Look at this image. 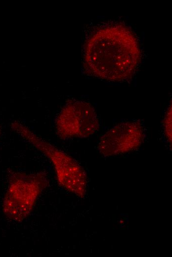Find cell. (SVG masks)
Masks as SVG:
<instances>
[{"instance_id": "obj_1", "label": "cell", "mask_w": 172, "mask_h": 257, "mask_svg": "<svg viewBox=\"0 0 172 257\" xmlns=\"http://www.w3.org/2000/svg\"><path fill=\"white\" fill-rule=\"evenodd\" d=\"M140 58L137 39L127 27L111 24L96 30L86 42L84 63L91 76L109 81L130 79Z\"/></svg>"}, {"instance_id": "obj_2", "label": "cell", "mask_w": 172, "mask_h": 257, "mask_svg": "<svg viewBox=\"0 0 172 257\" xmlns=\"http://www.w3.org/2000/svg\"><path fill=\"white\" fill-rule=\"evenodd\" d=\"M11 126L14 131L50 160L57 181L63 188L80 198L86 195V174L73 158L39 137L24 124L15 122Z\"/></svg>"}, {"instance_id": "obj_3", "label": "cell", "mask_w": 172, "mask_h": 257, "mask_svg": "<svg viewBox=\"0 0 172 257\" xmlns=\"http://www.w3.org/2000/svg\"><path fill=\"white\" fill-rule=\"evenodd\" d=\"M47 184L48 180L42 173L15 174L3 198L4 214L15 221L24 220L32 212Z\"/></svg>"}, {"instance_id": "obj_4", "label": "cell", "mask_w": 172, "mask_h": 257, "mask_svg": "<svg viewBox=\"0 0 172 257\" xmlns=\"http://www.w3.org/2000/svg\"><path fill=\"white\" fill-rule=\"evenodd\" d=\"M99 126L93 107L84 101L68 102L55 121L56 133L63 139L88 137L98 130Z\"/></svg>"}, {"instance_id": "obj_5", "label": "cell", "mask_w": 172, "mask_h": 257, "mask_svg": "<svg viewBox=\"0 0 172 257\" xmlns=\"http://www.w3.org/2000/svg\"><path fill=\"white\" fill-rule=\"evenodd\" d=\"M145 137L144 127L139 121L118 124L100 138L98 149L104 156L124 154L138 148Z\"/></svg>"}, {"instance_id": "obj_6", "label": "cell", "mask_w": 172, "mask_h": 257, "mask_svg": "<svg viewBox=\"0 0 172 257\" xmlns=\"http://www.w3.org/2000/svg\"><path fill=\"white\" fill-rule=\"evenodd\" d=\"M163 129L167 142L172 145V105L168 108L163 120Z\"/></svg>"}, {"instance_id": "obj_7", "label": "cell", "mask_w": 172, "mask_h": 257, "mask_svg": "<svg viewBox=\"0 0 172 257\" xmlns=\"http://www.w3.org/2000/svg\"></svg>"}]
</instances>
